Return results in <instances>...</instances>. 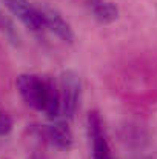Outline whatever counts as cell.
I'll list each match as a JSON object with an SVG mask.
<instances>
[{"mask_svg": "<svg viewBox=\"0 0 157 159\" xmlns=\"http://www.w3.org/2000/svg\"><path fill=\"white\" fill-rule=\"evenodd\" d=\"M17 88L26 105H29L34 110L43 111L46 88H48L46 79H42L36 74H22L17 77Z\"/></svg>", "mask_w": 157, "mask_h": 159, "instance_id": "obj_1", "label": "cell"}, {"mask_svg": "<svg viewBox=\"0 0 157 159\" xmlns=\"http://www.w3.org/2000/svg\"><path fill=\"white\" fill-rule=\"evenodd\" d=\"M80 101V79L79 76L68 70L60 76V111L65 117L71 119L79 107Z\"/></svg>", "mask_w": 157, "mask_h": 159, "instance_id": "obj_2", "label": "cell"}, {"mask_svg": "<svg viewBox=\"0 0 157 159\" xmlns=\"http://www.w3.org/2000/svg\"><path fill=\"white\" fill-rule=\"evenodd\" d=\"M3 2H5L6 8L14 16H17V19L23 25H26L29 30L40 31L42 28H45L43 19H42V14H40L39 8L31 6L26 0H3Z\"/></svg>", "mask_w": 157, "mask_h": 159, "instance_id": "obj_3", "label": "cell"}, {"mask_svg": "<svg viewBox=\"0 0 157 159\" xmlns=\"http://www.w3.org/2000/svg\"><path fill=\"white\" fill-rule=\"evenodd\" d=\"M40 14H42V19H43V25L45 28H50L54 34H57L62 40L65 42H72L74 39V33L69 26V23L60 16V12L54 8L50 6H42L39 8Z\"/></svg>", "mask_w": 157, "mask_h": 159, "instance_id": "obj_4", "label": "cell"}, {"mask_svg": "<svg viewBox=\"0 0 157 159\" xmlns=\"http://www.w3.org/2000/svg\"><path fill=\"white\" fill-rule=\"evenodd\" d=\"M46 136L57 148L68 150L72 145V133L63 120H57L46 128Z\"/></svg>", "mask_w": 157, "mask_h": 159, "instance_id": "obj_5", "label": "cell"}, {"mask_svg": "<svg viewBox=\"0 0 157 159\" xmlns=\"http://www.w3.org/2000/svg\"><path fill=\"white\" fill-rule=\"evenodd\" d=\"M88 2L91 5L94 17L100 23H111L117 19L119 9L112 2H106V0H88Z\"/></svg>", "mask_w": 157, "mask_h": 159, "instance_id": "obj_6", "label": "cell"}, {"mask_svg": "<svg viewBox=\"0 0 157 159\" xmlns=\"http://www.w3.org/2000/svg\"><path fill=\"white\" fill-rule=\"evenodd\" d=\"M43 111L51 119H54L60 113V90H57L55 84L51 82V80H48L46 99H45V108H43Z\"/></svg>", "mask_w": 157, "mask_h": 159, "instance_id": "obj_7", "label": "cell"}, {"mask_svg": "<svg viewBox=\"0 0 157 159\" xmlns=\"http://www.w3.org/2000/svg\"><path fill=\"white\" fill-rule=\"evenodd\" d=\"M12 130V119L8 113L0 111V138L6 136Z\"/></svg>", "mask_w": 157, "mask_h": 159, "instance_id": "obj_8", "label": "cell"}]
</instances>
